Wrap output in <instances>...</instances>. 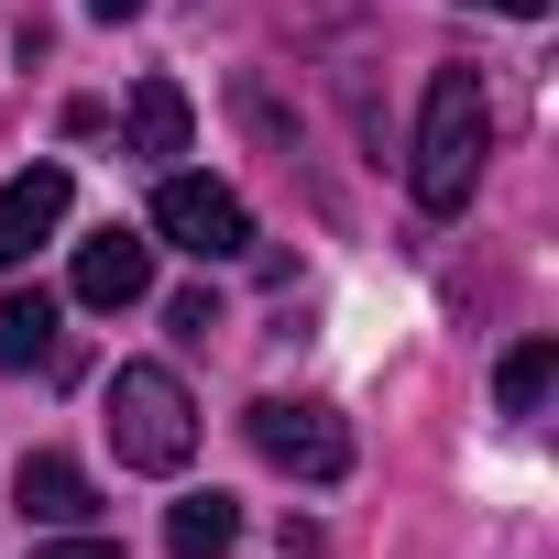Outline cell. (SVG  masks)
<instances>
[{
	"label": "cell",
	"mask_w": 559,
	"mask_h": 559,
	"mask_svg": "<svg viewBox=\"0 0 559 559\" xmlns=\"http://www.w3.org/2000/svg\"><path fill=\"white\" fill-rule=\"evenodd\" d=\"M504 12H515V23H537V12H548V0H504Z\"/></svg>",
	"instance_id": "15"
},
{
	"label": "cell",
	"mask_w": 559,
	"mask_h": 559,
	"mask_svg": "<svg viewBox=\"0 0 559 559\" xmlns=\"http://www.w3.org/2000/svg\"><path fill=\"white\" fill-rule=\"evenodd\" d=\"M483 154H493L483 78H472V67H439V78H428V110H417V154H406V187H417V209H428V219L472 209V187H483Z\"/></svg>",
	"instance_id": "1"
},
{
	"label": "cell",
	"mask_w": 559,
	"mask_h": 559,
	"mask_svg": "<svg viewBox=\"0 0 559 559\" xmlns=\"http://www.w3.org/2000/svg\"><path fill=\"white\" fill-rule=\"evenodd\" d=\"M252 450H263L274 472H297V483H341V472H352V428H341V406H319V395H263V406H252Z\"/></svg>",
	"instance_id": "3"
},
{
	"label": "cell",
	"mask_w": 559,
	"mask_h": 559,
	"mask_svg": "<svg viewBox=\"0 0 559 559\" xmlns=\"http://www.w3.org/2000/svg\"><path fill=\"white\" fill-rule=\"evenodd\" d=\"M548 384H559V352H548V341H526V352H504V373H493V395H504V417H548Z\"/></svg>",
	"instance_id": "11"
},
{
	"label": "cell",
	"mask_w": 559,
	"mask_h": 559,
	"mask_svg": "<svg viewBox=\"0 0 559 559\" xmlns=\"http://www.w3.org/2000/svg\"><path fill=\"white\" fill-rule=\"evenodd\" d=\"M34 559H121V537H45Z\"/></svg>",
	"instance_id": "13"
},
{
	"label": "cell",
	"mask_w": 559,
	"mask_h": 559,
	"mask_svg": "<svg viewBox=\"0 0 559 559\" xmlns=\"http://www.w3.org/2000/svg\"><path fill=\"white\" fill-rule=\"evenodd\" d=\"M230 537H241V504H230V493L165 504V559H230Z\"/></svg>",
	"instance_id": "8"
},
{
	"label": "cell",
	"mask_w": 559,
	"mask_h": 559,
	"mask_svg": "<svg viewBox=\"0 0 559 559\" xmlns=\"http://www.w3.org/2000/svg\"><path fill=\"white\" fill-rule=\"evenodd\" d=\"M34 362H56V297L12 286L0 297V373H34Z\"/></svg>",
	"instance_id": "9"
},
{
	"label": "cell",
	"mask_w": 559,
	"mask_h": 559,
	"mask_svg": "<svg viewBox=\"0 0 559 559\" xmlns=\"http://www.w3.org/2000/svg\"><path fill=\"white\" fill-rule=\"evenodd\" d=\"M110 450L132 472H187L198 450V395L165 373V362H121L110 373Z\"/></svg>",
	"instance_id": "2"
},
{
	"label": "cell",
	"mask_w": 559,
	"mask_h": 559,
	"mask_svg": "<svg viewBox=\"0 0 559 559\" xmlns=\"http://www.w3.org/2000/svg\"><path fill=\"white\" fill-rule=\"evenodd\" d=\"M88 12H99V23H132V12H143V0H88Z\"/></svg>",
	"instance_id": "14"
},
{
	"label": "cell",
	"mask_w": 559,
	"mask_h": 559,
	"mask_svg": "<svg viewBox=\"0 0 559 559\" xmlns=\"http://www.w3.org/2000/svg\"><path fill=\"white\" fill-rule=\"evenodd\" d=\"M165 319H176V341H209V330H219V297H209V286H187Z\"/></svg>",
	"instance_id": "12"
},
{
	"label": "cell",
	"mask_w": 559,
	"mask_h": 559,
	"mask_svg": "<svg viewBox=\"0 0 559 559\" xmlns=\"http://www.w3.org/2000/svg\"><path fill=\"white\" fill-rule=\"evenodd\" d=\"M187 132H198L187 88H176V78H143V88H132V154L165 165V154H187Z\"/></svg>",
	"instance_id": "10"
},
{
	"label": "cell",
	"mask_w": 559,
	"mask_h": 559,
	"mask_svg": "<svg viewBox=\"0 0 559 559\" xmlns=\"http://www.w3.org/2000/svg\"><path fill=\"white\" fill-rule=\"evenodd\" d=\"M67 198H78V176H67V165H23L12 187H0V263H23L34 241H56Z\"/></svg>",
	"instance_id": "5"
},
{
	"label": "cell",
	"mask_w": 559,
	"mask_h": 559,
	"mask_svg": "<svg viewBox=\"0 0 559 559\" xmlns=\"http://www.w3.org/2000/svg\"><path fill=\"white\" fill-rule=\"evenodd\" d=\"M143 286H154V241H132V230L78 241V308H132Z\"/></svg>",
	"instance_id": "7"
},
{
	"label": "cell",
	"mask_w": 559,
	"mask_h": 559,
	"mask_svg": "<svg viewBox=\"0 0 559 559\" xmlns=\"http://www.w3.org/2000/svg\"><path fill=\"white\" fill-rule=\"evenodd\" d=\"M12 504H23L34 526H88V515H99V493H88V472H78L67 450H23V472H12Z\"/></svg>",
	"instance_id": "6"
},
{
	"label": "cell",
	"mask_w": 559,
	"mask_h": 559,
	"mask_svg": "<svg viewBox=\"0 0 559 559\" xmlns=\"http://www.w3.org/2000/svg\"><path fill=\"white\" fill-rule=\"evenodd\" d=\"M154 230H165L176 252H198V263L252 252V209H241L219 176H165V187H154Z\"/></svg>",
	"instance_id": "4"
}]
</instances>
